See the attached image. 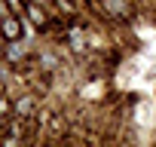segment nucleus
I'll return each instance as SVG.
<instances>
[{
    "label": "nucleus",
    "mask_w": 156,
    "mask_h": 147,
    "mask_svg": "<svg viewBox=\"0 0 156 147\" xmlns=\"http://www.w3.org/2000/svg\"><path fill=\"white\" fill-rule=\"evenodd\" d=\"M0 40H3V34H0Z\"/></svg>",
    "instance_id": "nucleus-2"
},
{
    "label": "nucleus",
    "mask_w": 156,
    "mask_h": 147,
    "mask_svg": "<svg viewBox=\"0 0 156 147\" xmlns=\"http://www.w3.org/2000/svg\"><path fill=\"white\" fill-rule=\"evenodd\" d=\"M19 34H22V25H19L16 19H6V22H3V37H9V40H16Z\"/></svg>",
    "instance_id": "nucleus-1"
}]
</instances>
